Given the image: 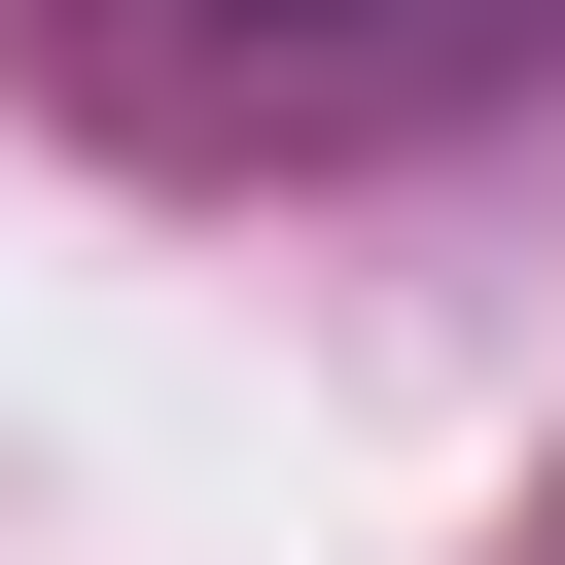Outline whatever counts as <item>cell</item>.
<instances>
[{
    "instance_id": "6da1fadb",
    "label": "cell",
    "mask_w": 565,
    "mask_h": 565,
    "mask_svg": "<svg viewBox=\"0 0 565 565\" xmlns=\"http://www.w3.org/2000/svg\"><path fill=\"white\" fill-rule=\"evenodd\" d=\"M212 35H318V0H212Z\"/></svg>"
}]
</instances>
